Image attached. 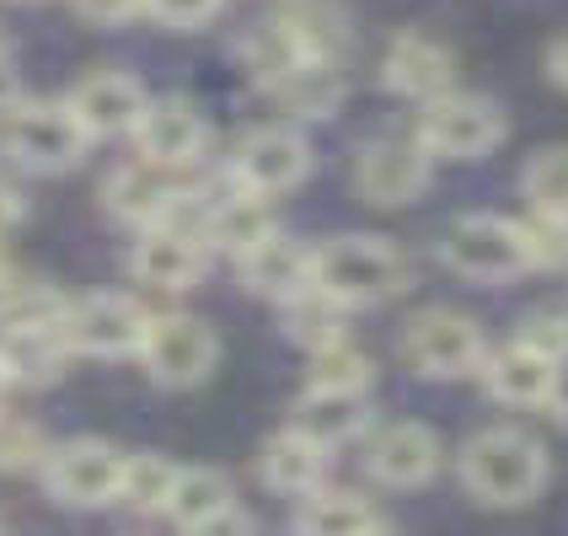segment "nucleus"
<instances>
[{
	"label": "nucleus",
	"instance_id": "14",
	"mask_svg": "<svg viewBox=\"0 0 568 536\" xmlns=\"http://www.w3.org/2000/svg\"><path fill=\"white\" fill-rule=\"evenodd\" d=\"M429 151L418 140H371L354 161V189L376 210H403L429 189Z\"/></svg>",
	"mask_w": 568,
	"mask_h": 536
},
{
	"label": "nucleus",
	"instance_id": "31",
	"mask_svg": "<svg viewBox=\"0 0 568 536\" xmlns=\"http://www.w3.org/2000/svg\"><path fill=\"white\" fill-rule=\"evenodd\" d=\"M376 381V360L354 338H338L327 348H312V386H333V392H371Z\"/></svg>",
	"mask_w": 568,
	"mask_h": 536
},
{
	"label": "nucleus",
	"instance_id": "24",
	"mask_svg": "<svg viewBox=\"0 0 568 536\" xmlns=\"http://www.w3.org/2000/svg\"><path fill=\"white\" fill-rule=\"evenodd\" d=\"M274 231H280V225H274V210H268V193L236 189L231 199L204 210V242H210V253L247 257L257 242H268Z\"/></svg>",
	"mask_w": 568,
	"mask_h": 536
},
{
	"label": "nucleus",
	"instance_id": "34",
	"mask_svg": "<svg viewBox=\"0 0 568 536\" xmlns=\"http://www.w3.org/2000/svg\"><path fill=\"white\" fill-rule=\"evenodd\" d=\"M526 247H531V269H568V215H547L531 210L526 215Z\"/></svg>",
	"mask_w": 568,
	"mask_h": 536
},
{
	"label": "nucleus",
	"instance_id": "20",
	"mask_svg": "<svg viewBox=\"0 0 568 536\" xmlns=\"http://www.w3.org/2000/svg\"><path fill=\"white\" fill-rule=\"evenodd\" d=\"M166 520L178 532H225V526H247L236 515V483L221 467H183L172 483V505Z\"/></svg>",
	"mask_w": 568,
	"mask_h": 536
},
{
	"label": "nucleus",
	"instance_id": "2",
	"mask_svg": "<svg viewBox=\"0 0 568 536\" xmlns=\"http://www.w3.org/2000/svg\"><path fill=\"white\" fill-rule=\"evenodd\" d=\"M408 274V253L386 236H327L312 247V284L348 312L403 295Z\"/></svg>",
	"mask_w": 568,
	"mask_h": 536
},
{
	"label": "nucleus",
	"instance_id": "9",
	"mask_svg": "<svg viewBox=\"0 0 568 536\" xmlns=\"http://www.w3.org/2000/svg\"><path fill=\"white\" fill-rule=\"evenodd\" d=\"M43 488L70 509H108L119 505V483H124V451L97 435H75V441L49 445L43 456Z\"/></svg>",
	"mask_w": 568,
	"mask_h": 536
},
{
	"label": "nucleus",
	"instance_id": "8",
	"mask_svg": "<svg viewBox=\"0 0 568 536\" xmlns=\"http://www.w3.org/2000/svg\"><path fill=\"white\" fill-rule=\"evenodd\" d=\"M403 360L429 381H462L483 371L488 344H483V327L467 312H456V306H424L403 327Z\"/></svg>",
	"mask_w": 568,
	"mask_h": 536
},
{
	"label": "nucleus",
	"instance_id": "4",
	"mask_svg": "<svg viewBox=\"0 0 568 536\" xmlns=\"http://www.w3.org/2000/svg\"><path fill=\"white\" fill-rule=\"evenodd\" d=\"M87 145L92 134L75 119L70 102H38V97H17L6 113H0V151L17 161L22 172H38V178H60V172H75L87 161Z\"/></svg>",
	"mask_w": 568,
	"mask_h": 536
},
{
	"label": "nucleus",
	"instance_id": "16",
	"mask_svg": "<svg viewBox=\"0 0 568 536\" xmlns=\"http://www.w3.org/2000/svg\"><path fill=\"white\" fill-rule=\"evenodd\" d=\"M64 102L75 108V119L87 124L92 140H119V134H134L140 124V113H145V87L124 75V70H92V75H81Z\"/></svg>",
	"mask_w": 568,
	"mask_h": 536
},
{
	"label": "nucleus",
	"instance_id": "15",
	"mask_svg": "<svg viewBox=\"0 0 568 536\" xmlns=\"http://www.w3.org/2000/svg\"><path fill=\"white\" fill-rule=\"evenodd\" d=\"M183 199H189V189H178V172H166V166L140 161V156L113 166L108 183H102V210L119 225H134V231L172 221L183 210Z\"/></svg>",
	"mask_w": 568,
	"mask_h": 536
},
{
	"label": "nucleus",
	"instance_id": "27",
	"mask_svg": "<svg viewBox=\"0 0 568 536\" xmlns=\"http://www.w3.org/2000/svg\"><path fill=\"white\" fill-rule=\"evenodd\" d=\"M290 526L312 536H365V532H386L392 520L365 494H354V488H312Z\"/></svg>",
	"mask_w": 568,
	"mask_h": 536
},
{
	"label": "nucleus",
	"instance_id": "7",
	"mask_svg": "<svg viewBox=\"0 0 568 536\" xmlns=\"http://www.w3.org/2000/svg\"><path fill=\"white\" fill-rule=\"evenodd\" d=\"M189 204H193V193L183 199V210H178L172 221L145 225V231L134 236V247H129V274H134V284L161 290V295H183V290H193V284L204 280L210 242H204V215L189 221Z\"/></svg>",
	"mask_w": 568,
	"mask_h": 536
},
{
	"label": "nucleus",
	"instance_id": "21",
	"mask_svg": "<svg viewBox=\"0 0 568 536\" xmlns=\"http://www.w3.org/2000/svg\"><path fill=\"white\" fill-rule=\"evenodd\" d=\"M236 274H242V290L247 295H263L284 306L290 295L312 290V247H301L295 236L274 231L268 242H257L247 257H236Z\"/></svg>",
	"mask_w": 568,
	"mask_h": 536
},
{
	"label": "nucleus",
	"instance_id": "42",
	"mask_svg": "<svg viewBox=\"0 0 568 536\" xmlns=\"http://www.w3.org/2000/svg\"><path fill=\"white\" fill-rule=\"evenodd\" d=\"M6 64H11V38H6V28H0V75H6Z\"/></svg>",
	"mask_w": 568,
	"mask_h": 536
},
{
	"label": "nucleus",
	"instance_id": "37",
	"mask_svg": "<svg viewBox=\"0 0 568 536\" xmlns=\"http://www.w3.org/2000/svg\"><path fill=\"white\" fill-rule=\"evenodd\" d=\"M70 6H75L87 22H97V28H124V22L151 11V0H70Z\"/></svg>",
	"mask_w": 568,
	"mask_h": 536
},
{
	"label": "nucleus",
	"instance_id": "40",
	"mask_svg": "<svg viewBox=\"0 0 568 536\" xmlns=\"http://www.w3.org/2000/svg\"><path fill=\"white\" fill-rule=\"evenodd\" d=\"M547 75H552V87H564L568 92V32L547 49Z\"/></svg>",
	"mask_w": 568,
	"mask_h": 536
},
{
	"label": "nucleus",
	"instance_id": "41",
	"mask_svg": "<svg viewBox=\"0 0 568 536\" xmlns=\"http://www.w3.org/2000/svg\"><path fill=\"white\" fill-rule=\"evenodd\" d=\"M11 274H17V269H11V247H6V231H0V284L11 280Z\"/></svg>",
	"mask_w": 568,
	"mask_h": 536
},
{
	"label": "nucleus",
	"instance_id": "5",
	"mask_svg": "<svg viewBox=\"0 0 568 536\" xmlns=\"http://www.w3.org/2000/svg\"><path fill=\"white\" fill-rule=\"evenodd\" d=\"M505 108L494 97L477 92H450L435 102H418V124L413 140L429 151L435 161H483L488 151L505 145Z\"/></svg>",
	"mask_w": 568,
	"mask_h": 536
},
{
	"label": "nucleus",
	"instance_id": "22",
	"mask_svg": "<svg viewBox=\"0 0 568 536\" xmlns=\"http://www.w3.org/2000/svg\"><path fill=\"white\" fill-rule=\"evenodd\" d=\"M70 360H75V348L64 338V322L0 333V371H6V386H54Z\"/></svg>",
	"mask_w": 568,
	"mask_h": 536
},
{
	"label": "nucleus",
	"instance_id": "13",
	"mask_svg": "<svg viewBox=\"0 0 568 536\" xmlns=\"http://www.w3.org/2000/svg\"><path fill=\"white\" fill-rule=\"evenodd\" d=\"M129 140H134L140 161H156L166 172H189L210 151V124L189 97H151Z\"/></svg>",
	"mask_w": 568,
	"mask_h": 536
},
{
	"label": "nucleus",
	"instance_id": "33",
	"mask_svg": "<svg viewBox=\"0 0 568 536\" xmlns=\"http://www.w3.org/2000/svg\"><path fill=\"white\" fill-rule=\"evenodd\" d=\"M49 435L32 424V418H22V413H6L0 408V473H38L43 467V456H49Z\"/></svg>",
	"mask_w": 568,
	"mask_h": 536
},
{
	"label": "nucleus",
	"instance_id": "39",
	"mask_svg": "<svg viewBox=\"0 0 568 536\" xmlns=\"http://www.w3.org/2000/svg\"><path fill=\"white\" fill-rule=\"evenodd\" d=\"M22 215H28V199H22V189H11V183H0V231H11V225H22Z\"/></svg>",
	"mask_w": 568,
	"mask_h": 536
},
{
	"label": "nucleus",
	"instance_id": "19",
	"mask_svg": "<svg viewBox=\"0 0 568 536\" xmlns=\"http://www.w3.org/2000/svg\"><path fill=\"white\" fill-rule=\"evenodd\" d=\"M558 371H564V360H552V354H541V348L509 338L505 348H494V354L483 360L477 376H483L494 403H505V408H541L547 392H552V381H558Z\"/></svg>",
	"mask_w": 568,
	"mask_h": 536
},
{
	"label": "nucleus",
	"instance_id": "43",
	"mask_svg": "<svg viewBox=\"0 0 568 536\" xmlns=\"http://www.w3.org/2000/svg\"><path fill=\"white\" fill-rule=\"evenodd\" d=\"M0 386H6V371H0Z\"/></svg>",
	"mask_w": 568,
	"mask_h": 536
},
{
	"label": "nucleus",
	"instance_id": "30",
	"mask_svg": "<svg viewBox=\"0 0 568 536\" xmlns=\"http://www.w3.org/2000/svg\"><path fill=\"white\" fill-rule=\"evenodd\" d=\"M70 312V295L54 290V284L43 280H11L0 284V333H11V327H54L64 322Z\"/></svg>",
	"mask_w": 568,
	"mask_h": 536
},
{
	"label": "nucleus",
	"instance_id": "3",
	"mask_svg": "<svg viewBox=\"0 0 568 536\" xmlns=\"http://www.w3.org/2000/svg\"><path fill=\"white\" fill-rule=\"evenodd\" d=\"M344 17L338 6H322V0H290L280 17H268L257 32L242 38V60L253 70L257 87H268L274 75L295 70L306 60H338L344 49Z\"/></svg>",
	"mask_w": 568,
	"mask_h": 536
},
{
	"label": "nucleus",
	"instance_id": "25",
	"mask_svg": "<svg viewBox=\"0 0 568 536\" xmlns=\"http://www.w3.org/2000/svg\"><path fill=\"white\" fill-rule=\"evenodd\" d=\"M295 429H306L316 445L338 451L371 429V392H333V386H306L295 403Z\"/></svg>",
	"mask_w": 568,
	"mask_h": 536
},
{
	"label": "nucleus",
	"instance_id": "11",
	"mask_svg": "<svg viewBox=\"0 0 568 536\" xmlns=\"http://www.w3.org/2000/svg\"><path fill=\"white\" fill-rule=\"evenodd\" d=\"M145 327H151L145 301H134L124 290L81 295V301H70V312H64V338H70V348H75V354H92V360L140 354Z\"/></svg>",
	"mask_w": 568,
	"mask_h": 536
},
{
	"label": "nucleus",
	"instance_id": "38",
	"mask_svg": "<svg viewBox=\"0 0 568 536\" xmlns=\"http://www.w3.org/2000/svg\"><path fill=\"white\" fill-rule=\"evenodd\" d=\"M541 413L558 424V429H568V365L558 371V381H552V392H547V403H541Z\"/></svg>",
	"mask_w": 568,
	"mask_h": 536
},
{
	"label": "nucleus",
	"instance_id": "32",
	"mask_svg": "<svg viewBox=\"0 0 568 536\" xmlns=\"http://www.w3.org/2000/svg\"><path fill=\"white\" fill-rule=\"evenodd\" d=\"M520 193L531 199V210L568 215V145H547V151H537V156L526 161Z\"/></svg>",
	"mask_w": 568,
	"mask_h": 536
},
{
	"label": "nucleus",
	"instance_id": "29",
	"mask_svg": "<svg viewBox=\"0 0 568 536\" xmlns=\"http://www.w3.org/2000/svg\"><path fill=\"white\" fill-rule=\"evenodd\" d=\"M178 473H183V467H172V462H166L161 451H134V456H124L119 505H129L134 515H166Z\"/></svg>",
	"mask_w": 568,
	"mask_h": 536
},
{
	"label": "nucleus",
	"instance_id": "26",
	"mask_svg": "<svg viewBox=\"0 0 568 536\" xmlns=\"http://www.w3.org/2000/svg\"><path fill=\"white\" fill-rule=\"evenodd\" d=\"M263 97L290 113V119H327L338 102H344V75H338V60H306L295 70L274 75Z\"/></svg>",
	"mask_w": 568,
	"mask_h": 536
},
{
	"label": "nucleus",
	"instance_id": "23",
	"mask_svg": "<svg viewBox=\"0 0 568 536\" xmlns=\"http://www.w3.org/2000/svg\"><path fill=\"white\" fill-rule=\"evenodd\" d=\"M327 445H316L306 429H280V435H268L263 441V456H257V473L263 483L284 494V499H306L312 488H322V477H327Z\"/></svg>",
	"mask_w": 568,
	"mask_h": 536
},
{
	"label": "nucleus",
	"instance_id": "35",
	"mask_svg": "<svg viewBox=\"0 0 568 536\" xmlns=\"http://www.w3.org/2000/svg\"><path fill=\"white\" fill-rule=\"evenodd\" d=\"M225 11V0H151V22L166 32H199Z\"/></svg>",
	"mask_w": 568,
	"mask_h": 536
},
{
	"label": "nucleus",
	"instance_id": "6",
	"mask_svg": "<svg viewBox=\"0 0 568 536\" xmlns=\"http://www.w3.org/2000/svg\"><path fill=\"white\" fill-rule=\"evenodd\" d=\"M445 269L456 280L473 284H509L520 274H531V247H526V225L509 221V215H462V221L445 231L440 242Z\"/></svg>",
	"mask_w": 568,
	"mask_h": 536
},
{
	"label": "nucleus",
	"instance_id": "28",
	"mask_svg": "<svg viewBox=\"0 0 568 536\" xmlns=\"http://www.w3.org/2000/svg\"><path fill=\"white\" fill-rule=\"evenodd\" d=\"M280 312H284V338L301 344L306 354L348 338V306H338L333 295H322L316 284L312 290H301V295H290Z\"/></svg>",
	"mask_w": 568,
	"mask_h": 536
},
{
	"label": "nucleus",
	"instance_id": "36",
	"mask_svg": "<svg viewBox=\"0 0 568 536\" xmlns=\"http://www.w3.org/2000/svg\"><path fill=\"white\" fill-rule=\"evenodd\" d=\"M515 338L568 365V312H531L526 322H520V333H515Z\"/></svg>",
	"mask_w": 568,
	"mask_h": 536
},
{
	"label": "nucleus",
	"instance_id": "12",
	"mask_svg": "<svg viewBox=\"0 0 568 536\" xmlns=\"http://www.w3.org/2000/svg\"><path fill=\"white\" fill-rule=\"evenodd\" d=\"M312 172V145L306 134L290 124H268V129H253L236 156H231V189H247V193H290L306 183Z\"/></svg>",
	"mask_w": 568,
	"mask_h": 536
},
{
	"label": "nucleus",
	"instance_id": "1",
	"mask_svg": "<svg viewBox=\"0 0 568 536\" xmlns=\"http://www.w3.org/2000/svg\"><path fill=\"white\" fill-rule=\"evenodd\" d=\"M456 467H462L467 494L477 505H494V509H520L531 499H541L547 473H552L547 467V445L537 435H526V429H515V424H494V429L473 435L462 445Z\"/></svg>",
	"mask_w": 568,
	"mask_h": 536
},
{
	"label": "nucleus",
	"instance_id": "10",
	"mask_svg": "<svg viewBox=\"0 0 568 536\" xmlns=\"http://www.w3.org/2000/svg\"><path fill=\"white\" fill-rule=\"evenodd\" d=\"M221 360V338L210 333V322L193 312H161L145 327V344H140V365L156 386L172 392H189L215 371Z\"/></svg>",
	"mask_w": 568,
	"mask_h": 536
},
{
	"label": "nucleus",
	"instance_id": "17",
	"mask_svg": "<svg viewBox=\"0 0 568 536\" xmlns=\"http://www.w3.org/2000/svg\"><path fill=\"white\" fill-rule=\"evenodd\" d=\"M381 81L408 102H435L456 87V54L445 49L440 38L429 32H397L386 43V60H381Z\"/></svg>",
	"mask_w": 568,
	"mask_h": 536
},
{
	"label": "nucleus",
	"instance_id": "44",
	"mask_svg": "<svg viewBox=\"0 0 568 536\" xmlns=\"http://www.w3.org/2000/svg\"><path fill=\"white\" fill-rule=\"evenodd\" d=\"M0 526H6V520H0Z\"/></svg>",
	"mask_w": 568,
	"mask_h": 536
},
{
	"label": "nucleus",
	"instance_id": "18",
	"mask_svg": "<svg viewBox=\"0 0 568 536\" xmlns=\"http://www.w3.org/2000/svg\"><path fill=\"white\" fill-rule=\"evenodd\" d=\"M365 467H371V477L386 483V488H424V483L445 467V445H440V435H435L429 424L403 418V424L376 429Z\"/></svg>",
	"mask_w": 568,
	"mask_h": 536
}]
</instances>
